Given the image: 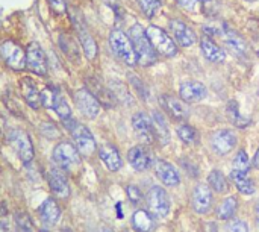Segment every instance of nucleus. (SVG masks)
I'll list each match as a JSON object with an SVG mask.
<instances>
[{"mask_svg":"<svg viewBox=\"0 0 259 232\" xmlns=\"http://www.w3.org/2000/svg\"><path fill=\"white\" fill-rule=\"evenodd\" d=\"M129 38L135 49L138 64L143 67L153 66L156 62V50L147 37L146 29L141 25H133L129 31Z\"/></svg>","mask_w":259,"mask_h":232,"instance_id":"f257e3e1","label":"nucleus"},{"mask_svg":"<svg viewBox=\"0 0 259 232\" xmlns=\"http://www.w3.org/2000/svg\"><path fill=\"white\" fill-rule=\"evenodd\" d=\"M109 46L117 58H120L126 66L135 67L138 64V58L129 35L120 29H114L109 34Z\"/></svg>","mask_w":259,"mask_h":232,"instance_id":"f03ea898","label":"nucleus"},{"mask_svg":"<svg viewBox=\"0 0 259 232\" xmlns=\"http://www.w3.org/2000/svg\"><path fill=\"white\" fill-rule=\"evenodd\" d=\"M146 32H147L150 43L153 44L158 53H161L167 58H173L177 55V46L174 43V39L162 28H159L156 25H150L146 29Z\"/></svg>","mask_w":259,"mask_h":232,"instance_id":"7ed1b4c3","label":"nucleus"},{"mask_svg":"<svg viewBox=\"0 0 259 232\" xmlns=\"http://www.w3.org/2000/svg\"><path fill=\"white\" fill-rule=\"evenodd\" d=\"M0 56L5 61V64L15 72L26 69V50H23V47H20L12 39H6L0 44Z\"/></svg>","mask_w":259,"mask_h":232,"instance_id":"20e7f679","label":"nucleus"},{"mask_svg":"<svg viewBox=\"0 0 259 232\" xmlns=\"http://www.w3.org/2000/svg\"><path fill=\"white\" fill-rule=\"evenodd\" d=\"M53 161L58 167L64 168V170H71L73 167L81 164V154L76 149V146L63 141L56 144V147L53 149Z\"/></svg>","mask_w":259,"mask_h":232,"instance_id":"39448f33","label":"nucleus"},{"mask_svg":"<svg viewBox=\"0 0 259 232\" xmlns=\"http://www.w3.org/2000/svg\"><path fill=\"white\" fill-rule=\"evenodd\" d=\"M147 206L150 209V214L155 217H167L170 213V197L162 187H152L147 194Z\"/></svg>","mask_w":259,"mask_h":232,"instance_id":"423d86ee","label":"nucleus"},{"mask_svg":"<svg viewBox=\"0 0 259 232\" xmlns=\"http://www.w3.org/2000/svg\"><path fill=\"white\" fill-rule=\"evenodd\" d=\"M71 135L74 140V146L76 149L79 151L82 156H91L96 152V140L93 137V134L90 132V129L87 126L81 124V123H76L73 128H71Z\"/></svg>","mask_w":259,"mask_h":232,"instance_id":"0eeeda50","label":"nucleus"},{"mask_svg":"<svg viewBox=\"0 0 259 232\" xmlns=\"http://www.w3.org/2000/svg\"><path fill=\"white\" fill-rule=\"evenodd\" d=\"M26 67L38 75V76H46L47 75V70H49V66H47V59H46V55L38 43H31L26 49Z\"/></svg>","mask_w":259,"mask_h":232,"instance_id":"6e6552de","label":"nucleus"},{"mask_svg":"<svg viewBox=\"0 0 259 232\" xmlns=\"http://www.w3.org/2000/svg\"><path fill=\"white\" fill-rule=\"evenodd\" d=\"M74 102L79 111L88 118H96L100 113V102L96 99V96L88 88L77 90L74 93Z\"/></svg>","mask_w":259,"mask_h":232,"instance_id":"1a4fd4ad","label":"nucleus"},{"mask_svg":"<svg viewBox=\"0 0 259 232\" xmlns=\"http://www.w3.org/2000/svg\"><path fill=\"white\" fill-rule=\"evenodd\" d=\"M9 143L15 149L18 158L25 164H29L33 159V146L29 135L23 131H12L9 134Z\"/></svg>","mask_w":259,"mask_h":232,"instance_id":"9d476101","label":"nucleus"},{"mask_svg":"<svg viewBox=\"0 0 259 232\" xmlns=\"http://www.w3.org/2000/svg\"><path fill=\"white\" fill-rule=\"evenodd\" d=\"M211 146L215 154L218 155H227L232 152L236 146V135L230 129H222L212 134L211 137Z\"/></svg>","mask_w":259,"mask_h":232,"instance_id":"9b49d317","label":"nucleus"},{"mask_svg":"<svg viewBox=\"0 0 259 232\" xmlns=\"http://www.w3.org/2000/svg\"><path fill=\"white\" fill-rule=\"evenodd\" d=\"M170 31H171V38L176 41L179 46L182 47H191L193 44L197 43V37L194 31L187 26L184 22H179V20H171L170 22Z\"/></svg>","mask_w":259,"mask_h":232,"instance_id":"f8f14e48","label":"nucleus"},{"mask_svg":"<svg viewBox=\"0 0 259 232\" xmlns=\"http://www.w3.org/2000/svg\"><path fill=\"white\" fill-rule=\"evenodd\" d=\"M132 126L138 135V138L143 143L150 144L155 140V132H153V124H152V117L146 113H136L132 117Z\"/></svg>","mask_w":259,"mask_h":232,"instance_id":"ddd939ff","label":"nucleus"},{"mask_svg":"<svg viewBox=\"0 0 259 232\" xmlns=\"http://www.w3.org/2000/svg\"><path fill=\"white\" fill-rule=\"evenodd\" d=\"M179 96H181V99L187 103H197L208 96V90L202 82L188 80V82L181 83Z\"/></svg>","mask_w":259,"mask_h":232,"instance_id":"4468645a","label":"nucleus"},{"mask_svg":"<svg viewBox=\"0 0 259 232\" xmlns=\"http://www.w3.org/2000/svg\"><path fill=\"white\" fill-rule=\"evenodd\" d=\"M222 37L225 39V44L226 47L236 56H246L247 53V44L244 38L238 34L235 29H232L227 25H223L222 28Z\"/></svg>","mask_w":259,"mask_h":232,"instance_id":"2eb2a0df","label":"nucleus"},{"mask_svg":"<svg viewBox=\"0 0 259 232\" xmlns=\"http://www.w3.org/2000/svg\"><path fill=\"white\" fill-rule=\"evenodd\" d=\"M212 205V192L206 184H197L193 190V208L195 213L205 214Z\"/></svg>","mask_w":259,"mask_h":232,"instance_id":"dca6fc26","label":"nucleus"},{"mask_svg":"<svg viewBox=\"0 0 259 232\" xmlns=\"http://www.w3.org/2000/svg\"><path fill=\"white\" fill-rule=\"evenodd\" d=\"M161 105L164 107V110L176 120H185L188 118L190 116V108L187 102H184L182 99H177L174 96H170V94H164L159 99Z\"/></svg>","mask_w":259,"mask_h":232,"instance_id":"f3484780","label":"nucleus"},{"mask_svg":"<svg viewBox=\"0 0 259 232\" xmlns=\"http://www.w3.org/2000/svg\"><path fill=\"white\" fill-rule=\"evenodd\" d=\"M153 168H155L156 176L162 181L164 185L176 187V185H179V182H181V176H179L177 168L173 164H170L164 159H156L153 164Z\"/></svg>","mask_w":259,"mask_h":232,"instance_id":"a211bd4d","label":"nucleus"},{"mask_svg":"<svg viewBox=\"0 0 259 232\" xmlns=\"http://www.w3.org/2000/svg\"><path fill=\"white\" fill-rule=\"evenodd\" d=\"M59 219H61V208L56 203L55 199H46L39 208V220H41V225L44 229H50L53 228Z\"/></svg>","mask_w":259,"mask_h":232,"instance_id":"6ab92c4d","label":"nucleus"},{"mask_svg":"<svg viewBox=\"0 0 259 232\" xmlns=\"http://www.w3.org/2000/svg\"><path fill=\"white\" fill-rule=\"evenodd\" d=\"M73 22H74L76 31H77V37H79V41H81V46H82V49H84L85 56H87L90 61L96 59L97 52H98V47H97L96 39H94L93 35L87 31L85 25L79 23L77 20H74V18H73Z\"/></svg>","mask_w":259,"mask_h":232,"instance_id":"aec40b11","label":"nucleus"},{"mask_svg":"<svg viewBox=\"0 0 259 232\" xmlns=\"http://www.w3.org/2000/svg\"><path fill=\"white\" fill-rule=\"evenodd\" d=\"M98 156H100L102 162L109 168L111 172L120 170L122 165H123L120 152H118L117 147H114L112 144H103L100 149H98Z\"/></svg>","mask_w":259,"mask_h":232,"instance_id":"412c9836","label":"nucleus"},{"mask_svg":"<svg viewBox=\"0 0 259 232\" xmlns=\"http://www.w3.org/2000/svg\"><path fill=\"white\" fill-rule=\"evenodd\" d=\"M200 49H202V53L203 56L211 61V62H215V64H220L226 59V52L218 46L215 41H212V38H202L200 41Z\"/></svg>","mask_w":259,"mask_h":232,"instance_id":"4be33fe9","label":"nucleus"},{"mask_svg":"<svg viewBox=\"0 0 259 232\" xmlns=\"http://www.w3.org/2000/svg\"><path fill=\"white\" fill-rule=\"evenodd\" d=\"M49 185H50L52 192L61 199H65L70 196V185H68L65 176L59 170H52L49 173Z\"/></svg>","mask_w":259,"mask_h":232,"instance_id":"5701e85b","label":"nucleus"},{"mask_svg":"<svg viewBox=\"0 0 259 232\" xmlns=\"http://www.w3.org/2000/svg\"><path fill=\"white\" fill-rule=\"evenodd\" d=\"M152 124H153V132H155V138L161 143L162 146L167 144L170 141V131H168V124L164 118V116L159 111H153L152 113Z\"/></svg>","mask_w":259,"mask_h":232,"instance_id":"b1692460","label":"nucleus"},{"mask_svg":"<svg viewBox=\"0 0 259 232\" xmlns=\"http://www.w3.org/2000/svg\"><path fill=\"white\" fill-rule=\"evenodd\" d=\"M22 93H23L25 102L32 110H38L41 107V96H39V91L35 85V82L31 80L29 77H25L22 80Z\"/></svg>","mask_w":259,"mask_h":232,"instance_id":"393cba45","label":"nucleus"},{"mask_svg":"<svg viewBox=\"0 0 259 232\" xmlns=\"http://www.w3.org/2000/svg\"><path fill=\"white\" fill-rule=\"evenodd\" d=\"M132 226L136 232H152L155 229V219L146 209H138L132 216Z\"/></svg>","mask_w":259,"mask_h":232,"instance_id":"a878e982","label":"nucleus"},{"mask_svg":"<svg viewBox=\"0 0 259 232\" xmlns=\"http://www.w3.org/2000/svg\"><path fill=\"white\" fill-rule=\"evenodd\" d=\"M128 159L130 162V165L138 172H144L147 170V167L150 165V159L147 152L144 151V147L141 146H135L128 152Z\"/></svg>","mask_w":259,"mask_h":232,"instance_id":"bb28decb","label":"nucleus"},{"mask_svg":"<svg viewBox=\"0 0 259 232\" xmlns=\"http://www.w3.org/2000/svg\"><path fill=\"white\" fill-rule=\"evenodd\" d=\"M88 85H90V91L96 96V99L98 102L103 103L105 107H112L115 97H114L111 90L105 88L97 79H88Z\"/></svg>","mask_w":259,"mask_h":232,"instance_id":"cd10ccee","label":"nucleus"},{"mask_svg":"<svg viewBox=\"0 0 259 232\" xmlns=\"http://www.w3.org/2000/svg\"><path fill=\"white\" fill-rule=\"evenodd\" d=\"M230 179H232V182L236 185L238 192H240L241 194L252 196V194L255 193V184H253V181H252L246 173L233 170V172L230 173Z\"/></svg>","mask_w":259,"mask_h":232,"instance_id":"c85d7f7f","label":"nucleus"},{"mask_svg":"<svg viewBox=\"0 0 259 232\" xmlns=\"http://www.w3.org/2000/svg\"><path fill=\"white\" fill-rule=\"evenodd\" d=\"M236 199L233 196L226 197L217 208V217L220 220H230L233 217V214L236 213Z\"/></svg>","mask_w":259,"mask_h":232,"instance_id":"c756f323","label":"nucleus"},{"mask_svg":"<svg viewBox=\"0 0 259 232\" xmlns=\"http://www.w3.org/2000/svg\"><path fill=\"white\" fill-rule=\"evenodd\" d=\"M53 110L56 111L58 117L63 120V123L71 118V110H70L68 103L65 102V99L63 97V94L59 93V91L56 93V97H55V105H53Z\"/></svg>","mask_w":259,"mask_h":232,"instance_id":"7c9ffc66","label":"nucleus"},{"mask_svg":"<svg viewBox=\"0 0 259 232\" xmlns=\"http://www.w3.org/2000/svg\"><path fill=\"white\" fill-rule=\"evenodd\" d=\"M208 182H209L211 190H214L215 193H223V192H226V188H227L225 175L220 170H212L208 175Z\"/></svg>","mask_w":259,"mask_h":232,"instance_id":"2f4dec72","label":"nucleus"},{"mask_svg":"<svg viewBox=\"0 0 259 232\" xmlns=\"http://www.w3.org/2000/svg\"><path fill=\"white\" fill-rule=\"evenodd\" d=\"M227 117L235 126H238V128H246V126L250 123L247 118H244L240 114V111H238V103L233 102V100H230L229 105H227Z\"/></svg>","mask_w":259,"mask_h":232,"instance_id":"473e14b6","label":"nucleus"},{"mask_svg":"<svg viewBox=\"0 0 259 232\" xmlns=\"http://www.w3.org/2000/svg\"><path fill=\"white\" fill-rule=\"evenodd\" d=\"M177 137L181 138L185 144H195L198 141L197 131L190 124H181L177 128Z\"/></svg>","mask_w":259,"mask_h":232,"instance_id":"72a5a7b5","label":"nucleus"},{"mask_svg":"<svg viewBox=\"0 0 259 232\" xmlns=\"http://www.w3.org/2000/svg\"><path fill=\"white\" fill-rule=\"evenodd\" d=\"M14 222H15V232H32L33 229L32 220L25 211H17Z\"/></svg>","mask_w":259,"mask_h":232,"instance_id":"f704fd0d","label":"nucleus"},{"mask_svg":"<svg viewBox=\"0 0 259 232\" xmlns=\"http://www.w3.org/2000/svg\"><path fill=\"white\" fill-rule=\"evenodd\" d=\"M139 6H141L143 12L150 18L159 14V11L162 9V2L161 0H138Z\"/></svg>","mask_w":259,"mask_h":232,"instance_id":"c9c22d12","label":"nucleus"},{"mask_svg":"<svg viewBox=\"0 0 259 232\" xmlns=\"http://www.w3.org/2000/svg\"><path fill=\"white\" fill-rule=\"evenodd\" d=\"M250 168V159H249V155L246 151H240L235 158H233V170L236 172H243V173H247Z\"/></svg>","mask_w":259,"mask_h":232,"instance_id":"e433bc0d","label":"nucleus"},{"mask_svg":"<svg viewBox=\"0 0 259 232\" xmlns=\"http://www.w3.org/2000/svg\"><path fill=\"white\" fill-rule=\"evenodd\" d=\"M58 90L52 88V87H46L43 91H39V96H41V105L47 110H53L55 105V97H56Z\"/></svg>","mask_w":259,"mask_h":232,"instance_id":"4c0bfd02","label":"nucleus"},{"mask_svg":"<svg viewBox=\"0 0 259 232\" xmlns=\"http://www.w3.org/2000/svg\"><path fill=\"white\" fill-rule=\"evenodd\" d=\"M59 44H61L63 52H65L70 58H76L77 56V49L73 43V39L70 37H67L65 34L59 35Z\"/></svg>","mask_w":259,"mask_h":232,"instance_id":"58836bf2","label":"nucleus"},{"mask_svg":"<svg viewBox=\"0 0 259 232\" xmlns=\"http://www.w3.org/2000/svg\"><path fill=\"white\" fill-rule=\"evenodd\" d=\"M0 232H9V211L5 202L0 203Z\"/></svg>","mask_w":259,"mask_h":232,"instance_id":"ea45409f","label":"nucleus"},{"mask_svg":"<svg viewBox=\"0 0 259 232\" xmlns=\"http://www.w3.org/2000/svg\"><path fill=\"white\" fill-rule=\"evenodd\" d=\"M226 232H249V226L246 222L243 220H229V223L226 225Z\"/></svg>","mask_w":259,"mask_h":232,"instance_id":"a19ab883","label":"nucleus"},{"mask_svg":"<svg viewBox=\"0 0 259 232\" xmlns=\"http://www.w3.org/2000/svg\"><path fill=\"white\" fill-rule=\"evenodd\" d=\"M130 83H132V87L136 90V93H138V96L139 97H141V99H147V96H149V91H147V88L144 87V83L141 82V80H139V79H136L133 75H130Z\"/></svg>","mask_w":259,"mask_h":232,"instance_id":"79ce46f5","label":"nucleus"},{"mask_svg":"<svg viewBox=\"0 0 259 232\" xmlns=\"http://www.w3.org/2000/svg\"><path fill=\"white\" fill-rule=\"evenodd\" d=\"M126 193H128V197H129V200H130L132 203H135V205L141 203V200H143V194H141V192H139V188H138V187H135V185H129V187L126 188Z\"/></svg>","mask_w":259,"mask_h":232,"instance_id":"37998d69","label":"nucleus"},{"mask_svg":"<svg viewBox=\"0 0 259 232\" xmlns=\"http://www.w3.org/2000/svg\"><path fill=\"white\" fill-rule=\"evenodd\" d=\"M41 134L47 138H58L59 137V131L53 123H43L41 124Z\"/></svg>","mask_w":259,"mask_h":232,"instance_id":"c03bdc74","label":"nucleus"},{"mask_svg":"<svg viewBox=\"0 0 259 232\" xmlns=\"http://www.w3.org/2000/svg\"><path fill=\"white\" fill-rule=\"evenodd\" d=\"M49 2V5H50V8L53 9V12H56V14H64L65 11H67V5H65V0H47Z\"/></svg>","mask_w":259,"mask_h":232,"instance_id":"a18cd8bd","label":"nucleus"},{"mask_svg":"<svg viewBox=\"0 0 259 232\" xmlns=\"http://www.w3.org/2000/svg\"><path fill=\"white\" fill-rule=\"evenodd\" d=\"M177 3L188 11H194L198 6V3H200V0H177Z\"/></svg>","mask_w":259,"mask_h":232,"instance_id":"49530a36","label":"nucleus"},{"mask_svg":"<svg viewBox=\"0 0 259 232\" xmlns=\"http://www.w3.org/2000/svg\"><path fill=\"white\" fill-rule=\"evenodd\" d=\"M253 167L255 168H259V149L256 151V154H255V156H253Z\"/></svg>","mask_w":259,"mask_h":232,"instance_id":"de8ad7c7","label":"nucleus"},{"mask_svg":"<svg viewBox=\"0 0 259 232\" xmlns=\"http://www.w3.org/2000/svg\"><path fill=\"white\" fill-rule=\"evenodd\" d=\"M256 216H258V223H259V200L256 203Z\"/></svg>","mask_w":259,"mask_h":232,"instance_id":"09e8293b","label":"nucleus"},{"mask_svg":"<svg viewBox=\"0 0 259 232\" xmlns=\"http://www.w3.org/2000/svg\"><path fill=\"white\" fill-rule=\"evenodd\" d=\"M100 232H112V231H111V229H108V228H105V229H102Z\"/></svg>","mask_w":259,"mask_h":232,"instance_id":"8fccbe9b","label":"nucleus"},{"mask_svg":"<svg viewBox=\"0 0 259 232\" xmlns=\"http://www.w3.org/2000/svg\"><path fill=\"white\" fill-rule=\"evenodd\" d=\"M63 232H71V231H70L68 228H64V229H63Z\"/></svg>","mask_w":259,"mask_h":232,"instance_id":"3c124183","label":"nucleus"},{"mask_svg":"<svg viewBox=\"0 0 259 232\" xmlns=\"http://www.w3.org/2000/svg\"><path fill=\"white\" fill-rule=\"evenodd\" d=\"M250 2H255V0H250Z\"/></svg>","mask_w":259,"mask_h":232,"instance_id":"603ef678","label":"nucleus"}]
</instances>
